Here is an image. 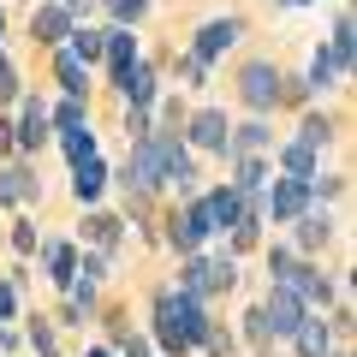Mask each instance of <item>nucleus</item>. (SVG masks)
Returning <instances> with one entry per match:
<instances>
[{"mask_svg":"<svg viewBox=\"0 0 357 357\" xmlns=\"http://www.w3.org/2000/svg\"><path fill=\"white\" fill-rule=\"evenodd\" d=\"M286 173H292V178H310V185H316V149H310L304 137L286 149Z\"/></svg>","mask_w":357,"mask_h":357,"instance_id":"412c9836","label":"nucleus"},{"mask_svg":"<svg viewBox=\"0 0 357 357\" xmlns=\"http://www.w3.org/2000/svg\"><path fill=\"white\" fill-rule=\"evenodd\" d=\"M13 96H18V77H13V66L0 60V102H13Z\"/></svg>","mask_w":357,"mask_h":357,"instance_id":"4c0bfd02","label":"nucleus"},{"mask_svg":"<svg viewBox=\"0 0 357 357\" xmlns=\"http://www.w3.org/2000/svg\"><path fill=\"white\" fill-rule=\"evenodd\" d=\"M126 185H137V191H155V185H161V149H155V131H143V137L131 143Z\"/></svg>","mask_w":357,"mask_h":357,"instance_id":"7ed1b4c3","label":"nucleus"},{"mask_svg":"<svg viewBox=\"0 0 357 357\" xmlns=\"http://www.w3.org/2000/svg\"><path fill=\"white\" fill-rule=\"evenodd\" d=\"M119 89H126V102L131 107H137V114H149V102H155V72H149V66H131V72L126 77H119Z\"/></svg>","mask_w":357,"mask_h":357,"instance_id":"2eb2a0df","label":"nucleus"},{"mask_svg":"<svg viewBox=\"0 0 357 357\" xmlns=\"http://www.w3.org/2000/svg\"><path fill=\"white\" fill-rule=\"evenodd\" d=\"M227 137H232V126H227V114H215V107H203V114L191 119V143L197 149H227Z\"/></svg>","mask_w":357,"mask_h":357,"instance_id":"4468645a","label":"nucleus"},{"mask_svg":"<svg viewBox=\"0 0 357 357\" xmlns=\"http://www.w3.org/2000/svg\"><path fill=\"white\" fill-rule=\"evenodd\" d=\"M48 126H54L48 107H42V102H24V114H18V131H13L18 149H42V143H48Z\"/></svg>","mask_w":357,"mask_h":357,"instance_id":"ddd939ff","label":"nucleus"},{"mask_svg":"<svg viewBox=\"0 0 357 357\" xmlns=\"http://www.w3.org/2000/svg\"><path fill=\"white\" fill-rule=\"evenodd\" d=\"M328 137H333V126H328V119H304V143H310V149H321Z\"/></svg>","mask_w":357,"mask_h":357,"instance_id":"473e14b6","label":"nucleus"},{"mask_svg":"<svg viewBox=\"0 0 357 357\" xmlns=\"http://www.w3.org/2000/svg\"><path fill=\"white\" fill-rule=\"evenodd\" d=\"M102 54H107V66H114V77H126L131 66H137V42H131V30H107Z\"/></svg>","mask_w":357,"mask_h":357,"instance_id":"f3484780","label":"nucleus"},{"mask_svg":"<svg viewBox=\"0 0 357 357\" xmlns=\"http://www.w3.org/2000/svg\"><path fill=\"white\" fill-rule=\"evenodd\" d=\"M244 102L250 107H274L280 102V72H274V66H244Z\"/></svg>","mask_w":357,"mask_h":357,"instance_id":"1a4fd4ad","label":"nucleus"},{"mask_svg":"<svg viewBox=\"0 0 357 357\" xmlns=\"http://www.w3.org/2000/svg\"><path fill=\"white\" fill-rule=\"evenodd\" d=\"M13 310H18V286H0V321H13Z\"/></svg>","mask_w":357,"mask_h":357,"instance_id":"58836bf2","label":"nucleus"},{"mask_svg":"<svg viewBox=\"0 0 357 357\" xmlns=\"http://www.w3.org/2000/svg\"><path fill=\"white\" fill-rule=\"evenodd\" d=\"M48 274H54V280H72V274H77V250H72V244H48Z\"/></svg>","mask_w":357,"mask_h":357,"instance_id":"b1692460","label":"nucleus"},{"mask_svg":"<svg viewBox=\"0 0 357 357\" xmlns=\"http://www.w3.org/2000/svg\"><path fill=\"white\" fill-rule=\"evenodd\" d=\"M292 340H298V357H333V333H328L321 316H304L292 328Z\"/></svg>","mask_w":357,"mask_h":357,"instance_id":"f8f14e48","label":"nucleus"},{"mask_svg":"<svg viewBox=\"0 0 357 357\" xmlns=\"http://www.w3.org/2000/svg\"><path fill=\"white\" fill-rule=\"evenodd\" d=\"M262 143H268V126H244L238 137H227V149H244V155H256Z\"/></svg>","mask_w":357,"mask_h":357,"instance_id":"c85d7f7f","label":"nucleus"},{"mask_svg":"<svg viewBox=\"0 0 357 357\" xmlns=\"http://www.w3.org/2000/svg\"><path fill=\"white\" fill-rule=\"evenodd\" d=\"M48 119H60V131H77V126H89V107H84V102L72 96V102H66L60 114H48Z\"/></svg>","mask_w":357,"mask_h":357,"instance_id":"c756f323","label":"nucleus"},{"mask_svg":"<svg viewBox=\"0 0 357 357\" xmlns=\"http://www.w3.org/2000/svg\"><path fill=\"white\" fill-rule=\"evenodd\" d=\"M143 6H149V0H107V13H114L119 24H137V18H143Z\"/></svg>","mask_w":357,"mask_h":357,"instance_id":"7c9ffc66","label":"nucleus"},{"mask_svg":"<svg viewBox=\"0 0 357 357\" xmlns=\"http://www.w3.org/2000/svg\"><path fill=\"white\" fill-rule=\"evenodd\" d=\"M232 280H238L232 256H191L185 262V292H227Z\"/></svg>","mask_w":357,"mask_h":357,"instance_id":"f03ea898","label":"nucleus"},{"mask_svg":"<svg viewBox=\"0 0 357 357\" xmlns=\"http://www.w3.org/2000/svg\"><path fill=\"white\" fill-rule=\"evenodd\" d=\"M102 280H107V256H84V286L96 292Z\"/></svg>","mask_w":357,"mask_h":357,"instance_id":"2f4dec72","label":"nucleus"},{"mask_svg":"<svg viewBox=\"0 0 357 357\" xmlns=\"http://www.w3.org/2000/svg\"><path fill=\"white\" fill-rule=\"evenodd\" d=\"M203 72H208V66L197 60V54H185V60H178V77H185V84H203Z\"/></svg>","mask_w":357,"mask_h":357,"instance_id":"c9c22d12","label":"nucleus"},{"mask_svg":"<svg viewBox=\"0 0 357 357\" xmlns=\"http://www.w3.org/2000/svg\"><path fill=\"white\" fill-rule=\"evenodd\" d=\"M0 30H6V13H0Z\"/></svg>","mask_w":357,"mask_h":357,"instance_id":"c03bdc74","label":"nucleus"},{"mask_svg":"<svg viewBox=\"0 0 357 357\" xmlns=\"http://www.w3.org/2000/svg\"><path fill=\"white\" fill-rule=\"evenodd\" d=\"M203 345H208V357H232V340H227V333H215V328L203 333Z\"/></svg>","mask_w":357,"mask_h":357,"instance_id":"e433bc0d","label":"nucleus"},{"mask_svg":"<svg viewBox=\"0 0 357 357\" xmlns=\"http://www.w3.org/2000/svg\"><path fill=\"white\" fill-rule=\"evenodd\" d=\"M30 36L48 42V48H54V42H66V36H72V13H66L60 0H54V6H36V13H30Z\"/></svg>","mask_w":357,"mask_h":357,"instance_id":"9b49d317","label":"nucleus"},{"mask_svg":"<svg viewBox=\"0 0 357 357\" xmlns=\"http://www.w3.org/2000/svg\"><path fill=\"white\" fill-rule=\"evenodd\" d=\"M54 72H60V89H66V96H84V84H89V66L77 60L72 48H60V60H54Z\"/></svg>","mask_w":357,"mask_h":357,"instance_id":"6ab92c4d","label":"nucleus"},{"mask_svg":"<svg viewBox=\"0 0 357 357\" xmlns=\"http://www.w3.org/2000/svg\"><path fill=\"white\" fill-rule=\"evenodd\" d=\"M155 333H161L167 351H191V345H203L208 316H203V304H197V292H161V298H155Z\"/></svg>","mask_w":357,"mask_h":357,"instance_id":"f257e3e1","label":"nucleus"},{"mask_svg":"<svg viewBox=\"0 0 357 357\" xmlns=\"http://www.w3.org/2000/svg\"><path fill=\"white\" fill-rule=\"evenodd\" d=\"M238 36H244V24H238V18H215V24H203V36H197V48H191V54L208 66L215 54H227Z\"/></svg>","mask_w":357,"mask_h":357,"instance_id":"9d476101","label":"nucleus"},{"mask_svg":"<svg viewBox=\"0 0 357 357\" xmlns=\"http://www.w3.org/2000/svg\"><path fill=\"white\" fill-rule=\"evenodd\" d=\"M60 143H66V155H72V167H77V161H96V137H89V126L60 131Z\"/></svg>","mask_w":357,"mask_h":357,"instance_id":"5701e85b","label":"nucleus"},{"mask_svg":"<svg viewBox=\"0 0 357 357\" xmlns=\"http://www.w3.org/2000/svg\"><path fill=\"white\" fill-rule=\"evenodd\" d=\"M274 286H286V292H292L298 304H328V298H333V286L321 280L316 268H298V262L286 268V274H280V280H274Z\"/></svg>","mask_w":357,"mask_h":357,"instance_id":"423d86ee","label":"nucleus"},{"mask_svg":"<svg viewBox=\"0 0 357 357\" xmlns=\"http://www.w3.org/2000/svg\"><path fill=\"white\" fill-rule=\"evenodd\" d=\"M36 191V178L18 173V167H0V203H24V197Z\"/></svg>","mask_w":357,"mask_h":357,"instance_id":"aec40b11","label":"nucleus"},{"mask_svg":"<svg viewBox=\"0 0 357 357\" xmlns=\"http://www.w3.org/2000/svg\"><path fill=\"white\" fill-rule=\"evenodd\" d=\"M84 357H114V351H84Z\"/></svg>","mask_w":357,"mask_h":357,"instance_id":"37998d69","label":"nucleus"},{"mask_svg":"<svg viewBox=\"0 0 357 357\" xmlns=\"http://www.w3.org/2000/svg\"><path fill=\"white\" fill-rule=\"evenodd\" d=\"M333 66H340V72H345V66H351V18H340V24H333Z\"/></svg>","mask_w":357,"mask_h":357,"instance_id":"a878e982","label":"nucleus"},{"mask_svg":"<svg viewBox=\"0 0 357 357\" xmlns=\"http://www.w3.org/2000/svg\"><path fill=\"white\" fill-rule=\"evenodd\" d=\"M13 244H18V250L30 256V250H36V227H18V232H13Z\"/></svg>","mask_w":357,"mask_h":357,"instance_id":"ea45409f","label":"nucleus"},{"mask_svg":"<svg viewBox=\"0 0 357 357\" xmlns=\"http://www.w3.org/2000/svg\"><path fill=\"white\" fill-rule=\"evenodd\" d=\"M262 321H268V333H292L298 321H304V304H298L286 286H274V292H268V304H262Z\"/></svg>","mask_w":357,"mask_h":357,"instance_id":"6e6552de","label":"nucleus"},{"mask_svg":"<svg viewBox=\"0 0 357 357\" xmlns=\"http://www.w3.org/2000/svg\"><path fill=\"white\" fill-rule=\"evenodd\" d=\"M102 178H107L102 161H77V167H72V191H77V203H96V197H102Z\"/></svg>","mask_w":357,"mask_h":357,"instance_id":"a211bd4d","label":"nucleus"},{"mask_svg":"<svg viewBox=\"0 0 357 357\" xmlns=\"http://www.w3.org/2000/svg\"><path fill=\"white\" fill-rule=\"evenodd\" d=\"M30 345H36L42 357H60V351H54V333H48V321H36V328H30Z\"/></svg>","mask_w":357,"mask_h":357,"instance_id":"f704fd0d","label":"nucleus"},{"mask_svg":"<svg viewBox=\"0 0 357 357\" xmlns=\"http://www.w3.org/2000/svg\"><path fill=\"white\" fill-rule=\"evenodd\" d=\"M256 185H262V161H244V167H238V185H232V191H256Z\"/></svg>","mask_w":357,"mask_h":357,"instance_id":"72a5a7b5","label":"nucleus"},{"mask_svg":"<svg viewBox=\"0 0 357 357\" xmlns=\"http://www.w3.org/2000/svg\"><path fill=\"white\" fill-rule=\"evenodd\" d=\"M333 77H340L333 54H316V60H310V89H333Z\"/></svg>","mask_w":357,"mask_h":357,"instance_id":"bb28decb","label":"nucleus"},{"mask_svg":"<svg viewBox=\"0 0 357 357\" xmlns=\"http://www.w3.org/2000/svg\"><path fill=\"white\" fill-rule=\"evenodd\" d=\"M102 42H107V36H102V30H89V24H84V30H72V54H77L84 66L102 60Z\"/></svg>","mask_w":357,"mask_h":357,"instance_id":"4be33fe9","label":"nucleus"},{"mask_svg":"<svg viewBox=\"0 0 357 357\" xmlns=\"http://www.w3.org/2000/svg\"><path fill=\"white\" fill-rule=\"evenodd\" d=\"M203 203H208V215H215V227H238V220H244V191H232V185L208 191Z\"/></svg>","mask_w":357,"mask_h":357,"instance_id":"dca6fc26","label":"nucleus"},{"mask_svg":"<svg viewBox=\"0 0 357 357\" xmlns=\"http://www.w3.org/2000/svg\"><path fill=\"white\" fill-rule=\"evenodd\" d=\"M298 244H304V250L328 244V215H298Z\"/></svg>","mask_w":357,"mask_h":357,"instance_id":"393cba45","label":"nucleus"},{"mask_svg":"<svg viewBox=\"0 0 357 357\" xmlns=\"http://www.w3.org/2000/svg\"><path fill=\"white\" fill-rule=\"evenodd\" d=\"M310 203V178H280L274 191H268V215L274 220H298Z\"/></svg>","mask_w":357,"mask_h":357,"instance_id":"0eeeda50","label":"nucleus"},{"mask_svg":"<svg viewBox=\"0 0 357 357\" xmlns=\"http://www.w3.org/2000/svg\"><path fill=\"white\" fill-rule=\"evenodd\" d=\"M119 357H149V345H143L137 333H131V340H126V351H119Z\"/></svg>","mask_w":357,"mask_h":357,"instance_id":"a19ab883","label":"nucleus"},{"mask_svg":"<svg viewBox=\"0 0 357 357\" xmlns=\"http://www.w3.org/2000/svg\"><path fill=\"white\" fill-rule=\"evenodd\" d=\"M155 149H161V178L167 185H178V191H191V155H185V143L173 137V131H155Z\"/></svg>","mask_w":357,"mask_h":357,"instance_id":"20e7f679","label":"nucleus"},{"mask_svg":"<svg viewBox=\"0 0 357 357\" xmlns=\"http://www.w3.org/2000/svg\"><path fill=\"white\" fill-rule=\"evenodd\" d=\"M208 232H220V227H215V215H208V203L197 197V203L173 220V244H178V250H197V244H203Z\"/></svg>","mask_w":357,"mask_h":357,"instance_id":"39448f33","label":"nucleus"},{"mask_svg":"<svg viewBox=\"0 0 357 357\" xmlns=\"http://www.w3.org/2000/svg\"><path fill=\"white\" fill-rule=\"evenodd\" d=\"M84 227H89V238H96V244H119V220L114 215H89Z\"/></svg>","mask_w":357,"mask_h":357,"instance_id":"cd10ccee","label":"nucleus"},{"mask_svg":"<svg viewBox=\"0 0 357 357\" xmlns=\"http://www.w3.org/2000/svg\"><path fill=\"white\" fill-rule=\"evenodd\" d=\"M13 149V126H6V119H0V155Z\"/></svg>","mask_w":357,"mask_h":357,"instance_id":"79ce46f5","label":"nucleus"}]
</instances>
